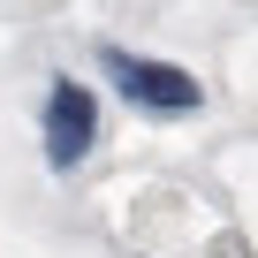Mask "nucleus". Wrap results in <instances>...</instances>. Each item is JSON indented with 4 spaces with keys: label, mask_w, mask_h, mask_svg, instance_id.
<instances>
[{
    "label": "nucleus",
    "mask_w": 258,
    "mask_h": 258,
    "mask_svg": "<svg viewBox=\"0 0 258 258\" xmlns=\"http://www.w3.org/2000/svg\"><path fill=\"white\" fill-rule=\"evenodd\" d=\"M99 69H106V84L137 106V114H198L205 106V84L190 76V69H175V61H152V53H129V46H99Z\"/></svg>",
    "instance_id": "nucleus-1"
},
{
    "label": "nucleus",
    "mask_w": 258,
    "mask_h": 258,
    "mask_svg": "<svg viewBox=\"0 0 258 258\" xmlns=\"http://www.w3.org/2000/svg\"><path fill=\"white\" fill-rule=\"evenodd\" d=\"M38 137H46V167L53 175H69V167L91 160V145H99V99H91V84H76V76H53L46 84Z\"/></svg>",
    "instance_id": "nucleus-2"
}]
</instances>
